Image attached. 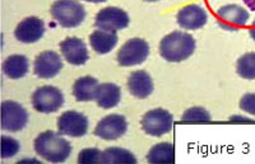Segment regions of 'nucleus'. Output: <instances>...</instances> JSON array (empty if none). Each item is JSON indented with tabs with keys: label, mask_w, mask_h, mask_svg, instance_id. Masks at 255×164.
I'll return each instance as SVG.
<instances>
[{
	"label": "nucleus",
	"mask_w": 255,
	"mask_h": 164,
	"mask_svg": "<svg viewBox=\"0 0 255 164\" xmlns=\"http://www.w3.org/2000/svg\"><path fill=\"white\" fill-rule=\"evenodd\" d=\"M240 108L244 112L255 116V93H248L244 95L240 101Z\"/></svg>",
	"instance_id": "27"
},
{
	"label": "nucleus",
	"mask_w": 255,
	"mask_h": 164,
	"mask_svg": "<svg viewBox=\"0 0 255 164\" xmlns=\"http://www.w3.org/2000/svg\"><path fill=\"white\" fill-rule=\"evenodd\" d=\"M99 82L92 77H82L77 79L73 85V95L78 102H88L96 99V93L99 88Z\"/></svg>",
	"instance_id": "19"
},
{
	"label": "nucleus",
	"mask_w": 255,
	"mask_h": 164,
	"mask_svg": "<svg viewBox=\"0 0 255 164\" xmlns=\"http://www.w3.org/2000/svg\"><path fill=\"white\" fill-rule=\"evenodd\" d=\"M128 88L131 95L136 98H147L153 92V81L151 75L144 70H136L129 75L128 79Z\"/></svg>",
	"instance_id": "16"
},
{
	"label": "nucleus",
	"mask_w": 255,
	"mask_h": 164,
	"mask_svg": "<svg viewBox=\"0 0 255 164\" xmlns=\"http://www.w3.org/2000/svg\"><path fill=\"white\" fill-rule=\"evenodd\" d=\"M238 74L244 79H255V52L243 55L236 64Z\"/></svg>",
	"instance_id": "23"
},
{
	"label": "nucleus",
	"mask_w": 255,
	"mask_h": 164,
	"mask_svg": "<svg viewBox=\"0 0 255 164\" xmlns=\"http://www.w3.org/2000/svg\"><path fill=\"white\" fill-rule=\"evenodd\" d=\"M102 152L97 148H88L81 150L78 156V163H101Z\"/></svg>",
	"instance_id": "26"
},
{
	"label": "nucleus",
	"mask_w": 255,
	"mask_h": 164,
	"mask_svg": "<svg viewBox=\"0 0 255 164\" xmlns=\"http://www.w3.org/2000/svg\"><path fill=\"white\" fill-rule=\"evenodd\" d=\"M60 51L65 60L72 65H83L90 58L86 43L78 37H67L61 41Z\"/></svg>",
	"instance_id": "14"
},
{
	"label": "nucleus",
	"mask_w": 255,
	"mask_h": 164,
	"mask_svg": "<svg viewBox=\"0 0 255 164\" xmlns=\"http://www.w3.org/2000/svg\"><path fill=\"white\" fill-rule=\"evenodd\" d=\"M19 143L15 139L9 138V136H1V158H12L17 156L19 152Z\"/></svg>",
	"instance_id": "25"
},
{
	"label": "nucleus",
	"mask_w": 255,
	"mask_h": 164,
	"mask_svg": "<svg viewBox=\"0 0 255 164\" xmlns=\"http://www.w3.org/2000/svg\"><path fill=\"white\" fill-rule=\"evenodd\" d=\"M122 99V90L114 83H102L97 88L96 102L100 107L105 109L113 108L118 106Z\"/></svg>",
	"instance_id": "18"
},
{
	"label": "nucleus",
	"mask_w": 255,
	"mask_h": 164,
	"mask_svg": "<svg viewBox=\"0 0 255 164\" xmlns=\"http://www.w3.org/2000/svg\"><path fill=\"white\" fill-rule=\"evenodd\" d=\"M35 152L42 159L51 163H61L69 158L72 145L61 134L54 131L41 133L35 140Z\"/></svg>",
	"instance_id": "2"
},
{
	"label": "nucleus",
	"mask_w": 255,
	"mask_h": 164,
	"mask_svg": "<svg viewBox=\"0 0 255 164\" xmlns=\"http://www.w3.org/2000/svg\"><path fill=\"white\" fill-rule=\"evenodd\" d=\"M28 121V115L23 106L13 101L1 103V129L10 133H17L24 129Z\"/></svg>",
	"instance_id": "7"
},
{
	"label": "nucleus",
	"mask_w": 255,
	"mask_h": 164,
	"mask_svg": "<svg viewBox=\"0 0 255 164\" xmlns=\"http://www.w3.org/2000/svg\"><path fill=\"white\" fill-rule=\"evenodd\" d=\"M249 33H250V37L255 41V20H253L252 26L249 28Z\"/></svg>",
	"instance_id": "29"
},
{
	"label": "nucleus",
	"mask_w": 255,
	"mask_h": 164,
	"mask_svg": "<svg viewBox=\"0 0 255 164\" xmlns=\"http://www.w3.org/2000/svg\"><path fill=\"white\" fill-rule=\"evenodd\" d=\"M149 163H174L175 148L171 143H159L147 154Z\"/></svg>",
	"instance_id": "21"
},
{
	"label": "nucleus",
	"mask_w": 255,
	"mask_h": 164,
	"mask_svg": "<svg viewBox=\"0 0 255 164\" xmlns=\"http://www.w3.org/2000/svg\"><path fill=\"white\" fill-rule=\"evenodd\" d=\"M129 24V15L125 10L116 6H108L100 10L96 15L95 26L105 31L116 32Z\"/></svg>",
	"instance_id": "10"
},
{
	"label": "nucleus",
	"mask_w": 255,
	"mask_h": 164,
	"mask_svg": "<svg viewBox=\"0 0 255 164\" xmlns=\"http://www.w3.org/2000/svg\"><path fill=\"white\" fill-rule=\"evenodd\" d=\"M84 1H88V3H104L106 0H84Z\"/></svg>",
	"instance_id": "30"
},
{
	"label": "nucleus",
	"mask_w": 255,
	"mask_h": 164,
	"mask_svg": "<svg viewBox=\"0 0 255 164\" xmlns=\"http://www.w3.org/2000/svg\"><path fill=\"white\" fill-rule=\"evenodd\" d=\"M243 1L244 4L250 9V10L255 12V0H243Z\"/></svg>",
	"instance_id": "28"
},
{
	"label": "nucleus",
	"mask_w": 255,
	"mask_h": 164,
	"mask_svg": "<svg viewBox=\"0 0 255 164\" xmlns=\"http://www.w3.org/2000/svg\"><path fill=\"white\" fill-rule=\"evenodd\" d=\"M128 130L127 118L122 115H109L100 120L95 129V135L104 140H116Z\"/></svg>",
	"instance_id": "11"
},
{
	"label": "nucleus",
	"mask_w": 255,
	"mask_h": 164,
	"mask_svg": "<svg viewBox=\"0 0 255 164\" xmlns=\"http://www.w3.org/2000/svg\"><path fill=\"white\" fill-rule=\"evenodd\" d=\"M45 33L44 20L37 17L24 18L17 26L14 36L18 41L23 43H33L40 40Z\"/></svg>",
	"instance_id": "15"
},
{
	"label": "nucleus",
	"mask_w": 255,
	"mask_h": 164,
	"mask_svg": "<svg viewBox=\"0 0 255 164\" xmlns=\"http://www.w3.org/2000/svg\"><path fill=\"white\" fill-rule=\"evenodd\" d=\"M145 1H158V0H145Z\"/></svg>",
	"instance_id": "31"
},
{
	"label": "nucleus",
	"mask_w": 255,
	"mask_h": 164,
	"mask_svg": "<svg viewBox=\"0 0 255 164\" xmlns=\"http://www.w3.org/2000/svg\"><path fill=\"white\" fill-rule=\"evenodd\" d=\"M101 163H136V158L133 153L123 148H108L102 152Z\"/></svg>",
	"instance_id": "22"
},
{
	"label": "nucleus",
	"mask_w": 255,
	"mask_h": 164,
	"mask_svg": "<svg viewBox=\"0 0 255 164\" xmlns=\"http://www.w3.org/2000/svg\"><path fill=\"white\" fill-rule=\"evenodd\" d=\"M58 131L61 135L81 138L88 131V118L77 111H67L58 118Z\"/></svg>",
	"instance_id": "9"
},
{
	"label": "nucleus",
	"mask_w": 255,
	"mask_h": 164,
	"mask_svg": "<svg viewBox=\"0 0 255 164\" xmlns=\"http://www.w3.org/2000/svg\"><path fill=\"white\" fill-rule=\"evenodd\" d=\"M249 17V12L238 4L221 6L217 10L218 24L226 31H239L241 27L247 26Z\"/></svg>",
	"instance_id": "8"
},
{
	"label": "nucleus",
	"mask_w": 255,
	"mask_h": 164,
	"mask_svg": "<svg viewBox=\"0 0 255 164\" xmlns=\"http://www.w3.org/2000/svg\"><path fill=\"white\" fill-rule=\"evenodd\" d=\"M195 43L194 37L186 32L174 31L161 40L159 43V54L170 63H180L190 58L194 52Z\"/></svg>",
	"instance_id": "1"
},
{
	"label": "nucleus",
	"mask_w": 255,
	"mask_h": 164,
	"mask_svg": "<svg viewBox=\"0 0 255 164\" xmlns=\"http://www.w3.org/2000/svg\"><path fill=\"white\" fill-rule=\"evenodd\" d=\"M183 121H197V122H204L211 121L212 116L207 109L202 108V107H191V108L186 109L184 115L181 116Z\"/></svg>",
	"instance_id": "24"
},
{
	"label": "nucleus",
	"mask_w": 255,
	"mask_h": 164,
	"mask_svg": "<svg viewBox=\"0 0 255 164\" xmlns=\"http://www.w3.org/2000/svg\"><path fill=\"white\" fill-rule=\"evenodd\" d=\"M149 55V45L143 38H131L127 41L118 52V63L122 67L139 65Z\"/></svg>",
	"instance_id": "6"
},
{
	"label": "nucleus",
	"mask_w": 255,
	"mask_h": 164,
	"mask_svg": "<svg viewBox=\"0 0 255 164\" xmlns=\"http://www.w3.org/2000/svg\"><path fill=\"white\" fill-rule=\"evenodd\" d=\"M28 59L24 55H10L3 63L4 74L10 79L23 78L28 73Z\"/></svg>",
	"instance_id": "20"
},
{
	"label": "nucleus",
	"mask_w": 255,
	"mask_h": 164,
	"mask_svg": "<svg viewBox=\"0 0 255 164\" xmlns=\"http://www.w3.org/2000/svg\"><path fill=\"white\" fill-rule=\"evenodd\" d=\"M174 124V117L168 111L156 108L148 111L142 118V129L151 136H162L170 133Z\"/></svg>",
	"instance_id": "5"
},
{
	"label": "nucleus",
	"mask_w": 255,
	"mask_h": 164,
	"mask_svg": "<svg viewBox=\"0 0 255 164\" xmlns=\"http://www.w3.org/2000/svg\"><path fill=\"white\" fill-rule=\"evenodd\" d=\"M64 104V94L56 86H40L32 94V106L41 113H52L60 109Z\"/></svg>",
	"instance_id": "4"
},
{
	"label": "nucleus",
	"mask_w": 255,
	"mask_h": 164,
	"mask_svg": "<svg viewBox=\"0 0 255 164\" xmlns=\"http://www.w3.org/2000/svg\"><path fill=\"white\" fill-rule=\"evenodd\" d=\"M52 18L65 28H73L82 24L86 18V10L77 0H56L50 8Z\"/></svg>",
	"instance_id": "3"
},
{
	"label": "nucleus",
	"mask_w": 255,
	"mask_h": 164,
	"mask_svg": "<svg viewBox=\"0 0 255 164\" xmlns=\"http://www.w3.org/2000/svg\"><path fill=\"white\" fill-rule=\"evenodd\" d=\"M90 43L93 51H96L97 54H109L110 51H113V49L118 43V35H116V32L99 28L91 33Z\"/></svg>",
	"instance_id": "17"
},
{
	"label": "nucleus",
	"mask_w": 255,
	"mask_h": 164,
	"mask_svg": "<svg viewBox=\"0 0 255 164\" xmlns=\"http://www.w3.org/2000/svg\"><path fill=\"white\" fill-rule=\"evenodd\" d=\"M177 23L184 29L202 28L207 23L208 15L206 9L198 4H189L181 8L177 13Z\"/></svg>",
	"instance_id": "13"
},
{
	"label": "nucleus",
	"mask_w": 255,
	"mask_h": 164,
	"mask_svg": "<svg viewBox=\"0 0 255 164\" xmlns=\"http://www.w3.org/2000/svg\"><path fill=\"white\" fill-rule=\"evenodd\" d=\"M63 69V61L60 56L54 51L41 52L33 64V72L38 78H54Z\"/></svg>",
	"instance_id": "12"
}]
</instances>
